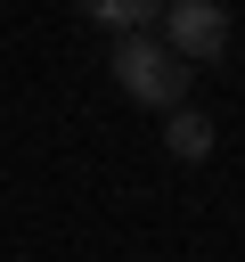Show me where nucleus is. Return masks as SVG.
Returning <instances> with one entry per match:
<instances>
[{"mask_svg":"<svg viewBox=\"0 0 245 262\" xmlns=\"http://www.w3.org/2000/svg\"><path fill=\"white\" fill-rule=\"evenodd\" d=\"M114 82H122V98H139V106H188V66L155 41V33H139V41H114Z\"/></svg>","mask_w":245,"mask_h":262,"instance_id":"1","label":"nucleus"},{"mask_svg":"<svg viewBox=\"0 0 245 262\" xmlns=\"http://www.w3.org/2000/svg\"><path fill=\"white\" fill-rule=\"evenodd\" d=\"M229 33H237V25H229L220 0H172V8L155 16V41H163L188 74H196V66H220V57H229Z\"/></svg>","mask_w":245,"mask_h":262,"instance_id":"2","label":"nucleus"},{"mask_svg":"<svg viewBox=\"0 0 245 262\" xmlns=\"http://www.w3.org/2000/svg\"><path fill=\"white\" fill-rule=\"evenodd\" d=\"M163 147H172L180 164H204V156H212V115H204V106H172V115H163Z\"/></svg>","mask_w":245,"mask_h":262,"instance_id":"3","label":"nucleus"},{"mask_svg":"<svg viewBox=\"0 0 245 262\" xmlns=\"http://www.w3.org/2000/svg\"><path fill=\"white\" fill-rule=\"evenodd\" d=\"M155 16H163L155 0H98V8H90V25H106L114 41H139V33H155Z\"/></svg>","mask_w":245,"mask_h":262,"instance_id":"4","label":"nucleus"}]
</instances>
